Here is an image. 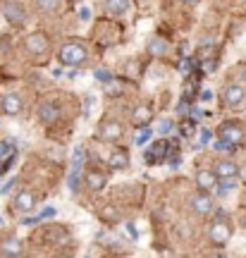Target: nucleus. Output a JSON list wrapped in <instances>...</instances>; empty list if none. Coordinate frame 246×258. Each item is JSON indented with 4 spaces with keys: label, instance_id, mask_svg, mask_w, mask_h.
Returning a JSON list of instances; mask_svg holds the SVG:
<instances>
[{
    "label": "nucleus",
    "instance_id": "23",
    "mask_svg": "<svg viewBox=\"0 0 246 258\" xmlns=\"http://www.w3.org/2000/svg\"><path fill=\"white\" fill-rule=\"evenodd\" d=\"M213 148H215V151H218V153H232V151H234V144H232V141H227V139H215V141H213Z\"/></svg>",
    "mask_w": 246,
    "mask_h": 258
},
{
    "label": "nucleus",
    "instance_id": "21",
    "mask_svg": "<svg viewBox=\"0 0 246 258\" xmlns=\"http://www.w3.org/2000/svg\"><path fill=\"white\" fill-rule=\"evenodd\" d=\"M129 0H105V10H108L110 15H125L129 10Z\"/></svg>",
    "mask_w": 246,
    "mask_h": 258
},
{
    "label": "nucleus",
    "instance_id": "5",
    "mask_svg": "<svg viewBox=\"0 0 246 258\" xmlns=\"http://www.w3.org/2000/svg\"><path fill=\"white\" fill-rule=\"evenodd\" d=\"M218 134L222 139H227V141H232L234 146H239L241 141H244V124L237 120H227V122H222L218 127Z\"/></svg>",
    "mask_w": 246,
    "mask_h": 258
},
{
    "label": "nucleus",
    "instance_id": "43",
    "mask_svg": "<svg viewBox=\"0 0 246 258\" xmlns=\"http://www.w3.org/2000/svg\"><path fill=\"white\" fill-rule=\"evenodd\" d=\"M0 222H3V218H0Z\"/></svg>",
    "mask_w": 246,
    "mask_h": 258
},
{
    "label": "nucleus",
    "instance_id": "7",
    "mask_svg": "<svg viewBox=\"0 0 246 258\" xmlns=\"http://www.w3.org/2000/svg\"><path fill=\"white\" fill-rule=\"evenodd\" d=\"M24 46H27L29 53H34V55H43L46 57V53L50 50V41H48L41 31H34V34H29L27 41H24Z\"/></svg>",
    "mask_w": 246,
    "mask_h": 258
},
{
    "label": "nucleus",
    "instance_id": "8",
    "mask_svg": "<svg viewBox=\"0 0 246 258\" xmlns=\"http://www.w3.org/2000/svg\"><path fill=\"white\" fill-rule=\"evenodd\" d=\"M122 124H119L117 120H108L100 124V132H98V139L100 141H117L119 137H122Z\"/></svg>",
    "mask_w": 246,
    "mask_h": 258
},
{
    "label": "nucleus",
    "instance_id": "6",
    "mask_svg": "<svg viewBox=\"0 0 246 258\" xmlns=\"http://www.w3.org/2000/svg\"><path fill=\"white\" fill-rule=\"evenodd\" d=\"M189 208L196 215H210L213 213V199L206 194V189H201V191L189 196Z\"/></svg>",
    "mask_w": 246,
    "mask_h": 258
},
{
    "label": "nucleus",
    "instance_id": "33",
    "mask_svg": "<svg viewBox=\"0 0 246 258\" xmlns=\"http://www.w3.org/2000/svg\"><path fill=\"white\" fill-rule=\"evenodd\" d=\"M127 232H129V237H132V239H139V230L134 227V222H127Z\"/></svg>",
    "mask_w": 246,
    "mask_h": 258
},
{
    "label": "nucleus",
    "instance_id": "1",
    "mask_svg": "<svg viewBox=\"0 0 246 258\" xmlns=\"http://www.w3.org/2000/svg\"><path fill=\"white\" fill-rule=\"evenodd\" d=\"M86 57H89V50L86 46L82 43H65L60 50H57V60L60 64H70V67H79L82 62H86Z\"/></svg>",
    "mask_w": 246,
    "mask_h": 258
},
{
    "label": "nucleus",
    "instance_id": "13",
    "mask_svg": "<svg viewBox=\"0 0 246 258\" xmlns=\"http://www.w3.org/2000/svg\"><path fill=\"white\" fill-rule=\"evenodd\" d=\"M0 251H3V256H12L17 258L24 253V244L17 239V237H8V239H3V246H0Z\"/></svg>",
    "mask_w": 246,
    "mask_h": 258
},
{
    "label": "nucleus",
    "instance_id": "12",
    "mask_svg": "<svg viewBox=\"0 0 246 258\" xmlns=\"http://www.w3.org/2000/svg\"><path fill=\"white\" fill-rule=\"evenodd\" d=\"M34 203H36V199H34V194L27 191V189H22V191L15 196V201H12V206L17 208L19 213H29L31 208H34Z\"/></svg>",
    "mask_w": 246,
    "mask_h": 258
},
{
    "label": "nucleus",
    "instance_id": "2",
    "mask_svg": "<svg viewBox=\"0 0 246 258\" xmlns=\"http://www.w3.org/2000/svg\"><path fill=\"white\" fill-rule=\"evenodd\" d=\"M232 237V225H229L227 215L225 213H218V218L210 222L208 227V239L215 244V246H225Z\"/></svg>",
    "mask_w": 246,
    "mask_h": 258
},
{
    "label": "nucleus",
    "instance_id": "36",
    "mask_svg": "<svg viewBox=\"0 0 246 258\" xmlns=\"http://www.w3.org/2000/svg\"><path fill=\"white\" fill-rule=\"evenodd\" d=\"M210 98H213V93H210L208 89H203V91H201V101H203V103H208Z\"/></svg>",
    "mask_w": 246,
    "mask_h": 258
},
{
    "label": "nucleus",
    "instance_id": "39",
    "mask_svg": "<svg viewBox=\"0 0 246 258\" xmlns=\"http://www.w3.org/2000/svg\"><path fill=\"white\" fill-rule=\"evenodd\" d=\"M201 115H203V112H201V110H196V108H194V112H192V120H201Z\"/></svg>",
    "mask_w": 246,
    "mask_h": 258
},
{
    "label": "nucleus",
    "instance_id": "35",
    "mask_svg": "<svg viewBox=\"0 0 246 258\" xmlns=\"http://www.w3.org/2000/svg\"><path fill=\"white\" fill-rule=\"evenodd\" d=\"M15 184H17V179H10V182H8V184H5V186H0V194H8V191H10V189H12V186H15Z\"/></svg>",
    "mask_w": 246,
    "mask_h": 258
},
{
    "label": "nucleus",
    "instance_id": "25",
    "mask_svg": "<svg viewBox=\"0 0 246 258\" xmlns=\"http://www.w3.org/2000/svg\"><path fill=\"white\" fill-rule=\"evenodd\" d=\"M239 186V179L237 177H222L220 179V191H232Z\"/></svg>",
    "mask_w": 246,
    "mask_h": 258
},
{
    "label": "nucleus",
    "instance_id": "17",
    "mask_svg": "<svg viewBox=\"0 0 246 258\" xmlns=\"http://www.w3.org/2000/svg\"><path fill=\"white\" fill-rule=\"evenodd\" d=\"M108 165L112 167V170H127V167H129V153L125 151V148H119V151H115V153L110 156Z\"/></svg>",
    "mask_w": 246,
    "mask_h": 258
},
{
    "label": "nucleus",
    "instance_id": "19",
    "mask_svg": "<svg viewBox=\"0 0 246 258\" xmlns=\"http://www.w3.org/2000/svg\"><path fill=\"white\" fill-rule=\"evenodd\" d=\"M105 182H108L105 175H100L98 170H91V172L86 175V186H89L91 191H100V189L105 186Z\"/></svg>",
    "mask_w": 246,
    "mask_h": 258
},
{
    "label": "nucleus",
    "instance_id": "9",
    "mask_svg": "<svg viewBox=\"0 0 246 258\" xmlns=\"http://www.w3.org/2000/svg\"><path fill=\"white\" fill-rule=\"evenodd\" d=\"M215 175H218V179H222V177H237L239 175V165L234 163V160H229V158H222V160H218L215 163Z\"/></svg>",
    "mask_w": 246,
    "mask_h": 258
},
{
    "label": "nucleus",
    "instance_id": "11",
    "mask_svg": "<svg viewBox=\"0 0 246 258\" xmlns=\"http://www.w3.org/2000/svg\"><path fill=\"white\" fill-rule=\"evenodd\" d=\"M0 108H3L5 115H19L22 112V98H19L17 93H8V96H3Z\"/></svg>",
    "mask_w": 246,
    "mask_h": 258
},
{
    "label": "nucleus",
    "instance_id": "32",
    "mask_svg": "<svg viewBox=\"0 0 246 258\" xmlns=\"http://www.w3.org/2000/svg\"><path fill=\"white\" fill-rule=\"evenodd\" d=\"M210 137H213V134H210V129H201V139H199V146H206V144H210Z\"/></svg>",
    "mask_w": 246,
    "mask_h": 258
},
{
    "label": "nucleus",
    "instance_id": "16",
    "mask_svg": "<svg viewBox=\"0 0 246 258\" xmlns=\"http://www.w3.org/2000/svg\"><path fill=\"white\" fill-rule=\"evenodd\" d=\"M170 144H172V141H155L153 146H151V151L146 153V160H148V163H155V160H163L165 153L170 151Z\"/></svg>",
    "mask_w": 246,
    "mask_h": 258
},
{
    "label": "nucleus",
    "instance_id": "30",
    "mask_svg": "<svg viewBox=\"0 0 246 258\" xmlns=\"http://www.w3.org/2000/svg\"><path fill=\"white\" fill-rule=\"evenodd\" d=\"M192 67H199V64H194L192 60H189V57H182V60H179V72H182L184 77L192 72Z\"/></svg>",
    "mask_w": 246,
    "mask_h": 258
},
{
    "label": "nucleus",
    "instance_id": "10",
    "mask_svg": "<svg viewBox=\"0 0 246 258\" xmlns=\"http://www.w3.org/2000/svg\"><path fill=\"white\" fill-rule=\"evenodd\" d=\"M57 117H60V108L55 103L46 101L38 105V120L43 122V124H53V122H57Z\"/></svg>",
    "mask_w": 246,
    "mask_h": 258
},
{
    "label": "nucleus",
    "instance_id": "34",
    "mask_svg": "<svg viewBox=\"0 0 246 258\" xmlns=\"http://www.w3.org/2000/svg\"><path fill=\"white\" fill-rule=\"evenodd\" d=\"M79 19H82V22H89V19H91V10L82 8V10H79Z\"/></svg>",
    "mask_w": 246,
    "mask_h": 258
},
{
    "label": "nucleus",
    "instance_id": "29",
    "mask_svg": "<svg viewBox=\"0 0 246 258\" xmlns=\"http://www.w3.org/2000/svg\"><path fill=\"white\" fill-rule=\"evenodd\" d=\"M93 77H96V82H103V84L112 82V74H110L108 70H96V72H93Z\"/></svg>",
    "mask_w": 246,
    "mask_h": 258
},
{
    "label": "nucleus",
    "instance_id": "37",
    "mask_svg": "<svg viewBox=\"0 0 246 258\" xmlns=\"http://www.w3.org/2000/svg\"><path fill=\"white\" fill-rule=\"evenodd\" d=\"M100 215H103V218H115V211H112V208H105Z\"/></svg>",
    "mask_w": 246,
    "mask_h": 258
},
{
    "label": "nucleus",
    "instance_id": "24",
    "mask_svg": "<svg viewBox=\"0 0 246 258\" xmlns=\"http://www.w3.org/2000/svg\"><path fill=\"white\" fill-rule=\"evenodd\" d=\"M67 182H70V191L72 194L79 191V184H82V170H74L72 167V172H70V179H67Z\"/></svg>",
    "mask_w": 246,
    "mask_h": 258
},
{
    "label": "nucleus",
    "instance_id": "26",
    "mask_svg": "<svg viewBox=\"0 0 246 258\" xmlns=\"http://www.w3.org/2000/svg\"><path fill=\"white\" fill-rule=\"evenodd\" d=\"M12 153H17L15 146H12V141H0V163H3V160H8Z\"/></svg>",
    "mask_w": 246,
    "mask_h": 258
},
{
    "label": "nucleus",
    "instance_id": "3",
    "mask_svg": "<svg viewBox=\"0 0 246 258\" xmlns=\"http://www.w3.org/2000/svg\"><path fill=\"white\" fill-rule=\"evenodd\" d=\"M0 12L5 15V19H8L10 24H15V27H24L27 24V10L19 5L17 0H5L3 5H0Z\"/></svg>",
    "mask_w": 246,
    "mask_h": 258
},
{
    "label": "nucleus",
    "instance_id": "14",
    "mask_svg": "<svg viewBox=\"0 0 246 258\" xmlns=\"http://www.w3.org/2000/svg\"><path fill=\"white\" fill-rule=\"evenodd\" d=\"M151 120H153V110H151L148 105H141V108H134V110H132V124H134V127H146Z\"/></svg>",
    "mask_w": 246,
    "mask_h": 258
},
{
    "label": "nucleus",
    "instance_id": "41",
    "mask_svg": "<svg viewBox=\"0 0 246 258\" xmlns=\"http://www.w3.org/2000/svg\"><path fill=\"white\" fill-rule=\"evenodd\" d=\"M244 230H246V218H244Z\"/></svg>",
    "mask_w": 246,
    "mask_h": 258
},
{
    "label": "nucleus",
    "instance_id": "28",
    "mask_svg": "<svg viewBox=\"0 0 246 258\" xmlns=\"http://www.w3.org/2000/svg\"><path fill=\"white\" fill-rule=\"evenodd\" d=\"M172 120H167V117H163V120L158 122V134H160V137H165V134H170V132H172Z\"/></svg>",
    "mask_w": 246,
    "mask_h": 258
},
{
    "label": "nucleus",
    "instance_id": "27",
    "mask_svg": "<svg viewBox=\"0 0 246 258\" xmlns=\"http://www.w3.org/2000/svg\"><path fill=\"white\" fill-rule=\"evenodd\" d=\"M141 129V132H139L137 137H134V144H137V146H144V144H146L148 139H151V134H153V129H148V124L146 127H139Z\"/></svg>",
    "mask_w": 246,
    "mask_h": 258
},
{
    "label": "nucleus",
    "instance_id": "40",
    "mask_svg": "<svg viewBox=\"0 0 246 258\" xmlns=\"http://www.w3.org/2000/svg\"><path fill=\"white\" fill-rule=\"evenodd\" d=\"M184 3H189V5H194V3H199V0H184Z\"/></svg>",
    "mask_w": 246,
    "mask_h": 258
},
{
    "label": "nucleus",
    "instance_id": "31",
    "mask_svg": "<svg viewBox=\"0 0 246 258\" xmlns=\"http://www.w3.org/2000/svg\"><path fill=\"white\" fill-rule=\"evenodd\" d=\"M55 213L57 211H55L53 206H48V208H43V211L38 213V218H41V220H50V218H55Z\"/></svg>",
    "mask_w": 246,
    "mask_h": 258
},
{
    "label": "nucleus",
    "instance_id": "15",
    "mask_svg": "<svg viewBox=\"0 0 246 258\" xmlns=\"http://www.w3.org/2000/svg\"><path fill=\"white\" fill-rule=\"evenodd\" d=\"M220 179H218V175L213 172V170H199L196 172V184L201 186V189H215V184H218Z\"/></svg>",
    "mask_w": 246,
    "mask_h": 258
},
{
    "label": "nucleus",
    "instance_id": "22",
    "mask_svg": "<svg viewBox=\"0 0 246 258\" xmlns=\"http://www.w3.org/2000/svg\"><path fill=\"white\" fill-rule=\"evenodd\" d=\"M84 163H86V148L79 144V146H74V151H72V167L74 170H82Z\"/></svg>",
    "mask_w": 246,
    "mask_h": 258
},
{
    "label": "nucleus",
    "instance_id": "4",
    "mask_svg": "<svg viewBox=\"0 0 246 258\" xmlns=\"http://www.w3.org/2000/svg\"><path fill=\"white\" fill-rule=\"evenodd\" d=\"M222 101L227 103L229 108H239V105H244L246 103V86L244 84H227L225 89H222Z\"/></svg>",
    "mask_w": 246,
    "mask_h": 258
},
{
    "label": "nucleus",
    "instance_id": "20",
    "mask_svg": "<svg viewBox=\"0 0 246 258\" xmlns=\"http://www.w3.org/2000/svg\"><path fill=\"white\" fill-rule=\"evenodd\" d=\"M60 8H63V0H36V10L43 15H55Z\"/></svg>",
    "mask_w": 246,
    "mask_h": 258
},
{
    "label": "nucleus",
    "instance_id": "42",
    "mask_svg": "<svg viewBox=\"0 0 246 258\" xmlns=\"http://www.w3.org/2000/svg\"><path fill=\"white\" fill-rule=\"evenodd\" d=\"M72 3H82V0H72Z\"/></svg>",
    "mask_w": 246,
    "mask_h": 258
},
{
    "label": "nucleus",
    "instance_id": "38",
    "mask_svg": "<svg viewBox=\"0 0 246 258\" xmlns=\"http://www.w3.org/2000/svg\"><path fill=\"white\" fill-rule=\"evenodd\" d=\"M213 67H215V62H213V60H208V62L203 64V70H206V72H213Z\"/></svg>",
    "mask_w": 246,
    "mask_h": 258
},
{
    "label": "nucleus",
    "instance_id": "18",
    "mask_svg": "<svg viewBox=\"0 0 246 258\" xmlns=\"http://www.w3.org/2000/svg\"><path fill=\"white\" fill-rule=\"evenodd\" d=\"M146 53H151V55H165V53H167V41H165L163 36H153L148 41Z\"/></svg>",
    "mask_w": 246,
    "mask_h": 258
}]
</instances>
